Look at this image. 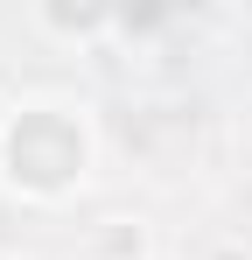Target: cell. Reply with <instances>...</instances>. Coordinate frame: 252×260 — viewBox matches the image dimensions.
I'll return each mask as SVG.
<instances>
[{"mask_svg": "<svg viewBox=\"0 0 252 260\" xmlns=\"http://www.w3.org/2000/svg\"><path fill=\"white\" fill-rule=\"evenodd\" d=\"M91 176V120L63 99H28L0 127V183L28 204H63Z\"/></svg>", "mask_w": 252, "mask_h": 260, "instance_id": "obj_1", "label": "cell"}, {"mask_svg": "<svg viewBox=\"0 0 252 260\" xmlns=\"http://www.w3.org/2000/svg\"><path fill=\"white\" fill-rule=\"evenodd\" d=\"M224 260H252V253H224Z\"/></svg>", "mask_w": 252, "mask_h": 260, "instance_id": "obj_2", "label": "cell"}, {"mask_svg": "<svg viewBox=\"0 0 252 260\" xmlns=\"http://www.w3.org/2000/svg\"><path fill=\"white\" fill-rule=\"evenodd\" d=\"M0 127H7V106H0Z\"/></svg>", "mask_w": 252, "mask_h": 260, "instance_id": "obj_3", "label": "cell"}]
</instances>
